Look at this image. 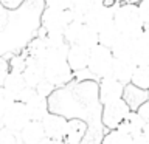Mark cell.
I'll return each mask as SVG.
<instances>
[{
  "instance_id": "cell-2",
  "label": "cell",
  "mask_w": 149,
  "mask_h": 144,
  "mask_svg": "<svg viewBox=\"0 0 149 144\" xmlns=\"http://www.w3.org/2000/svg\"><path fill=\"white\" fill-rule=\"evenodd\" d=\"M113 25L120 31V34L132 37V39L138 37L144 30L137 5L124 2L118 3L113 9Z\"/></svg>"
},
{
  "instance_id": "cell-17",
  "label": "cell",
  "mask_w": 149,
  "mask_h": 144,
  "mask_svg": "<svg viewBox=\"0 0 149 144\" xmlns=\"http://www.w3.org/2000/svg\"><path fill=\"white\" fill-rule=\"evenodd\" d=\"M88 124L82 118H68L67 133H65V144H81L87 133Z\"/></svg>"
},
{
  "instance_id": "cell-18",
  "label": "cell",
  "mask_w": 149,
  "mask_h": 144,
  "mask_svg": "<svg viewBox=\"0 0 149 144\" xmlns=\"http://www.w3.org/2000/svg\"><path fill=\"white\" fill-rule=\"evenodd\" d=\"M149 99V93L144 90H140L132 84H127L124 87V93H123V101L127 104V107L130 109V111H137L138 107L146 102Z\"/></svg>"
},
{
  "instance_id": "cell-1",
  "label": "cell",
  "mask_w": 149,
  "mask_h": 144,
  "mask_svg": "<svg viewBox=\"0 0 149 144\" xmlns=\"http://www.w3.org/2000/svg\"><path fill=\"white\" fill-rule=\"evenodd\" d=\"M67 51L68 46L59 50L47 48V53L42 59L45 70V81L53 84L56 88H64L73 81L74 73L70 70L67 64Z\"/></svg>"
},
{
  "instance_id": "cell-5",
  "label": "cell",
  "mask_w": 149,
  "mask_h": 144,
  "mask_svg": "<svg viewBox=\"0 0 149 144\" xmlns=\"http://www.w3.org/2000/svg\"><path fill=\"white\" fill-rule=\"evenodd\" d=\"M73 22L70 9H56V8H47L42 11L40 16V25L45 33H59L64 34V30Z\"/></svg>"
},
{
  "instance_id": "cell-4",
  "label": "cell",
  "mask_w": 149,
  "mask_h": 144,
  "mask_svg": "<svg viewBox=\"0 0 149 144\" xmlns=\"http://www.w3.org/2000/svg\"><path fill=\"white\" fill-rule=\"evenodd\" d=\"M64 39L68 45H79L86 50H92L98 45V33L82 22H72L64 30Z\"/></svg>"
},
{
  "instance_id": "cell-6",
  "label": "cell",
  "mask_w": 149,
  "mask_h": 144,
  "mask_svg": "<svg viewBox=\"0 0 149 144\" xmlns=\"http://www.w3.org/2000/svg\"><path fill=\"white\" fill-rule=\"evenodd\" d=\"M130 109L123 99L102 104L101 107V124L107 130H116L123 119L129 115Z\"/></svg>"
},
{
  "instance_id": "cell-39",
  "label": "cell",
  "mask_w": 149,
  "mask_h": 144,
  "mask_svg": "<svg viewBox=\"0 0 149 144\" xmlns=\"http://www.w3.org/2000/svg\"><path fill=\"white\" fill-rule=\"evenodd\" d=\"M50 144H65L64 141H51L50 139Z\"/></svg>"
},
{
  "instance_id": "cell-22",
  "label": "cell",
  "mask_w": 149,
  "mask_h": 144,
  "mask_svg": "<svg viewBox=\"0 0 149 144\" xmlns=\"http://www.w3.org/2000/svg\"><path fill=\"white\" fill-rule=\"evenodd\" d=\"M96 3H100V2H98V0H74L72 8H70L73 22H82L84 23L87 14L92 11Z\"/></svg>"
},
{
  "instance_id": "cell-43",
  "label": "cell",
  "mask_w": 149,
  "mask_h": 144,
  "mask_svg": "<svg viewBox=\"0 0 149 144\" xmlns=\"http://www.w3.org/2000/svg\"><path fill=\"white\" fill-rule=\"evenodd\" d=\"M148 93H149V91H148Z\"/></svg>"
},
{
  "instance_id": "cell-15",
  "label": "cell",
  "mask_w": 149,
  "mask_h": 144,
  "mask_svg": "<svg viewBox=\"0 0 149 144\" xmlns=\"http://www.w3.org/2000/svg\"><path fill=\"white\" fill-rule=\"evenodd\" d=\"M88 51L79 45H68L67 51V64L73 73H81L87 70L88 64Z\"/></svg>"
},
{
  "instance_id": "cell-16",
  "label": "cell",
  "mask_w": 149,
  "mask_h": 144,
  "mask_svg": "<svg viewBox=\"0 0 149 144\" xmlns=\"http://www.w3.org/2000/svg\"><path fill=\"white\" fill-rule=\"evenodd\" d=\"M137 68V65L134 64L132 59H113L112 64V78H115L118 82L123 85H127L132 81L134 71Z\"/></svg>"
},
{
  "instance_id": "cell-19",
  "label": "cell",
  "mask_w": 149,
  "mask_h": 144,
  "mask_svg": "<svg viewBox=\"0 0 149 144\" xmlns=\"http://www.w3.org/2000/svg\"><path fill=\"white\" fill-rule=\"evenodd\" d=\"M2 88L8 93V95H11L14 98V101H17V98L20 96V93L26 88V84H25V79H23L22 73L9 71L6 79H5L3 84H2Z\"/></svg>"
},
{
  "instance_id": "cell-9",
  "label": "cell",
  "mask_w": 149,
  "mask_h": 144,
  "mask_svg": "<svg viewBox=\"0 0 149 144\" xmlns=\"http://www.w3.org/2000/svg\"><path fill=\"white\" fill-rule=\"evenodd\" d=\"M113 9L102 6L101 3H96L92 11L87 14L84 23L87 26H90L93 31L101 33L102 30H106L110 25H113Z\"/></svg>"
},
{
  "instance_id": "cell-34",
  "label": "cell",
  "mask_w": 149,
  "mask_h": 144,
  "mask_svg": "<svg viewBox=\"0 0 149 144\" xmlns=\"http://www.w3.org/2000/svg\"><path fill=\"white\" fill-rule=\"evenodd\" d=\"M8 73H9V64H8V60L3 59V57H0V87H2L3 81L6 79Z\"/></svg>"
},
{
  "instance_id": "cell-13",
  "label": "cell",
  "mask_w": 149,
  "mask_h": 144,
  "mask_svg": "<svg viewBox=\"0 0 149 144\" xmlns=\"http://www.w3.org/2000/svg\"><path fill=\"white\" fill-rule=\"evenodd\" d=\"M22 76L25 79L26 87L36 88L42 81H45V70L42 60L26 56V65H25V70L22 71Z\"/></svg>"
},
{
  "instance_id": "cell-27",
  "label": "cell",
  "mask_w": 149,
  "mask_h": 144,
  "mask_svg": "<svg viewBox=\"0 0 149 144\" xmlns=\"http://www.w3.org/2000/svg\"><path fill=\"white\" fill-rule=\"evenodd\" d=\"M8 64H9V71L22 73L23 70H25V65H26V54L20 53V54L13 56V57L8 60Z\"/></svg>"
},
{
  "instance_id": "cell-8",
  "label": "cell",
  "mask_w": 149,
  "mask_h": 144,
  "mask_svg": "<svg viewBox=\"0 0 149 144\" xmlns=\"http://www.w3.org/2000/svg\"><path fill=\"white\" fill-rule=\"evenodd\" d=\"M40 123L48 139H51V141H64L65 133H67V124H68L67 116L50 111Z\"/></svg>"
},
{
  "instance_id": "cell-14",
  "label": "cell",
  "mask_w": 149,
  "mask_h": 144,
  "mask_svg": "<svg viewBox=\"0 0 149 144\" xmlns=\"http://www.w3.org/2000/svg\"><path fill=\"white\" fill-rule=\"evenodd\" d=\"M132 60L137 67L149 65V28H144L141 34L134 39Z\"/></svg>"
},
{
  "instance_id": "cell-3",
  "label": "cell",
  "mask_w": 149,
  "mask_h": 144,
  "mask_svg": "<svg viewBox=\"0 0 149 144\" xmlns=\"http://www.w3.org/2000/svg\"><path fill=\"white\" fill-rule=\"evenodd\" d=\"M112 64H113V56H112V51L106 46L98 44L88 51L87 71L92 74V78H95V81L110 76Z\"/></svg>"
},
{
  "instance_id": "cell-12",
  "label": "cell",
  "mask_w": 149,
  "mask_h": 144,
  "mask_svg": "<svg viewBox=\"0 0 149 144\" xmlns=\"http://www.w3.org/2000/svg\"><path fill=\"white\" fill-rule=\"evenodd\" d=\"M22 144H50L40 121H30L19 133Z\"/></svg>"
},
{
  "instance_id": "cell-31",
  "label": "cell",
  "mask_w": 149,
  "mask_h": 144,
  "mask_svg": "<svg viewBox=\"0 0 149 144\" xmlns=\"http://www.w3.org/2000/svg\"><path fill=\"white\" fill-rule=\"evenodd\" d=\"M13 102H16V101H14V98L11 95H8V93L0 87V115H3L5 111L13 105Z\"/></svg>"
},
{
  "instance_id": "cell-24",
  "label": "cell",
  "mask_w": 149,
  "mask_h": 144,
  "mask_svg": "<svg viewBox=\"0 0 149 144\" xmlns=\"http://www.w3.org/2000/svg\"><path fill=\"white\" fill-rule=\"evenodd\" d=\"M130 84L140 90L149 91V65H141V67L135 68Z\"/></svg>"
},
{
  "instance_id": "cell-35",
  "label": "cell",
  "mask_w": 149,
  "mask_h": 144,
  "mask_svg": "<svg viewBox=\"0 0 149 144\" xmlns=\"http://www.w3.org/2000/svg\"><path fill=\"white\" fill-rule=\"evenodd\" d=\"M132 144H149V139L143 133H138L135 136H132Z\"/></svg>"
},
{
  "instance_id": "cell-26",
  "label": "cell",
  "mask_w": 149,
  "mask_h": 144,
  "mask_svg": "<svg viewBox=\"0 0 149 144\" xmlns=\"http://www.w3.org/2000/svg\"><path fill=\"white\" fill-rule=\"evenodd\" d=\"M100 144H132V136L120 130H107Z\"/></svg>"
},
{
  "instance_id": "cell-40",
  "label": "cell",
  "mask_w": 149,
  "mask_h": 144,
  "mask_svg": "<svg viewBox=\"0 0 149 144\" xmlns=\"http://www.w3.org/2000/svg\"><path fill=\"white\" fill-rule=\"evenodd\" d=\"M3 129V119H2V115H0V130Z\"/></svg>"
},
{
  "instance_id": "cell-28",
  "label": "cell",
  "mask_w": 149,
  "mask_h": 144,
  "mask_svg": "<svg viewBox=\"0 0 149 144\" xmlns=\"http://www.w3.org/2000/svg\"><path fill=\"white\" fill-rule=\"evenodd\" d=\"M0 144H22V143H20L19 133L3 127L0 130Z\"/></svg>"
},
{
  "instance_id": "cell-29",
  "label": "cell",
  "mask_w": 149,
  "mask_h": 144,
  "mask_svg": "<svg viewBox=\"0 0 149 144\" xmlns=\"http://www.w3.org/2000/svg\"><path fill=\"white\" fill-rule=\"evenodd\" d=\"M138 14L141 19V23L144 28H149V0H140L138 5Z\"/></svg>"
},
{
  "instance_id": "cell-42",
  "label": "cell",
  "mask_w": 149,
  "mask_h": 144,
  "mask_svg": "<svg viewBox=\"0 0 149 144\" xmlns=\"http://www.w3.org/2000/svg\"><path fill=\"white\" fill-rule=\"evenodd\" d=\"M98 2H101V0H98Z\"/></svg>"
},
{
  "instance_id": "cell-32",
  "label": "cell",
  "mask_w": 149,
  "mask_h": 144,
  "mask_svg": "<svg viewBox=\"0 0 149 144\" xmlns=\"http://www.w3.org/2000/svg\"><path fill=\"white\" fill-rule=\"evenodd\" d=\"M47 8H56V9H70L74 0H44Z\"/></svg>"
},
{
  "instance_id": "cell-37",
  "label": "cell",
  "mask_w": 149,
  "mask_h": 144,
  "mask_svg": "<svg viewBox=\"0 0 149 144\" xmlns=\"http://www.w3.org/2000/svg\"><path fill=\"white\" fill-rule=\"evenodd\" d=\"M141 133L149 139V119L148 121H144V125H143V130H141Z\"/></svg>"
},
{
  "instance_id": "cell-23",
  "label": "cell",
  "mask_w": 149,
  "mask_h": 144,
  "mask_svg": "<svg viewBox=\"0 0 149 144\" xmlns=\"http://www.w3.org/2000/svg\"><path fill=\"white\" fill-rule=\"evenodd\" d=\"M23 53H25L28 57H33V59H39V60L44 59V56L47 53V44H45L44 36L33 37V39L28 42V45H26V48L23 50Z\"/></svg>"
},
{
  "instance_id": "cell-20",
  "label": "cell",
  "mask_w": 149,
  "mask_h": 144,
  "mask_svg": "<svg viewBox=\"0 0 149 144\" xmlns=\"http://www.w3.org/2000/svg\"><path fill=\"white\" fill-rule=\"evenodd\" d=\"M143 125H144V119L141 116H140L137 111H129V115L123 119V123L118 125L116 130L129 135V136H135V135L141 133Z\"/></svg>"
},
{
  "instance_id": "cell-36",
  "label": "cell",
  "mask_w": 149,
  "mask_h": 144,
  "mask_svg": "<svg viewBox=\"0 0 149 144\" xmlns=\"http://www.w3.org/2000/svg\"><path fill=\"white\" fill-rule=\"evenodd\" d=\"M100 3L102 5V6H106V8H112V9H113V8L116 6V5H118V3L115 2V0H101Z\"/></svg>"
},
{
  "instance_id": "cell-38",
  "label": "cell",
  "mask_w": 149,
  "mask_h": 144,
  "mask_svg": "<svg viewBox=\"0 0 149 144\" xmlns=\"http://www.w3.org/2000/svg\"><path fill=\"white\" fill-rule=\"evenodd\" d=\"M124 3H132V5H138L140 0H123Z\"/></svg>"
},
{
  "instance_id": "cell-10",
  "label": "cell",
  "mask_w": 149,
  "mask_h": 144,
  "mask_svg": "<svg viewBox=\"0 0 149 144\" xmlns=\"http://www.w3.org/2000/svg\"><path fill=\"white\" fill-rule=\"evenodd\" d=\"M124 87L121 82H118L115 78H104L98 81V99L100 104H109V102L123 99V93H124Z\"/></svg>"
},
{
  "instance_id": "cell-25",
  "label": "cell",
  "mask_w": 149,
  "mask_h": 144,
  "mask_svg": "<svg viewBox=\"0 0 149 144\" xmlns=\"http://www.w3.org/2000/svg\"><path fill=\"white\" fill-rule=\"evenodd\" d=\"M121 34H120V31L115 28V25H110L109 28H106V30H102L101 33H98V44L110 50L115 42L118 40Z\"/></svg>"
},
{
  "instance_id": "cell-21",
  "label": "cell",
  "mask_w": 149,
  "mask_h": 144,
  "mask_svg": "<svg viewBox=\"0 0 149 144\" xmlns=\"http://www.w3.org/2000/svg\"><path fill=\"white\" fill-rule=\"evenodd\" d=\"M132 50H134V39L121 34L118 40L110 48L113 59H132Z\"/></svg>"
},
{
  "instance_id": "cell-11",
  "label": "cell",
  "mask_w": 149,
  "mask_h": 144,
  "mask_svg": "<svg viewBox=\"0 0 149 144\" xmlns=\"http://www.w3.org/2000/svg\"><path fill=\"white\" fill-rule=\"evenodd\" d=\"M23 105H25V109L28 111L30 121H42L50 113V101L44 96L37 95L36 90L25 102H23Z\"/></svg>"
},
{
  "instance_id": "cell-33",
  "label": "cell",
  "mask_w": 149,
  "mask_h": 144,
  "mask_svg": "<svg viewBox=\"0 0 149 144\" xmlns=\"http://www.w3.org/2000/svg\"><path fill=\"white\" fill-rule=\"evenodd\" d=\"M23 3H25V0H0V5L5 9H11V11L19 9Z\"/></svg>"
},
{
  "instance_id": "cell-30",
  "label": "cell",
  "mask_w": 149,
  "mask_h": 144,
  "mask_svg": "<svg viewBox=\"0 0 149 144\" xmlns=\"http://www.w3.org/2000/svg\"><path fill=\"white\" fill-rule=\"evenodd\" d=\"M34 90L37 91V95H40V96H44V98H47V99H50L51 98V95H53V93L58 90V88H56L53 84H50L48 81H42L39 85H37Z\"/></svg>"
},
{
  "instance_id": "cell-41",
  "label": "cell",
  "mask_w": 149,
  "mask_h": 144,
  "mask_svg": "<svg viewBox=\"0 0 149 144\" xmlns=\"http://www.w3.org/2000/svg\"><path fill=\"white\" fill-rule=\"evenodd\" d=\"M115 2H116V3H121V2H123V0H115Z\"/></svg>"
},
{
  "instance_id": "cell-7",
  "label": "cell",
  "mask_w": 149,
  "mask_h": 144,
  "mask_svg": "<svg viewBox=\"0 0 149 144\" xmlns=\"http://www.w3.org/2000/svg\"><path fill=\"white\" fill-rule=\"evenodd\" d=\"M3 119V127L8 130H13L16 133H20V130L30 123V116L22 102H13V105L2 115Z\"/></svg>"
}]
</instances>
